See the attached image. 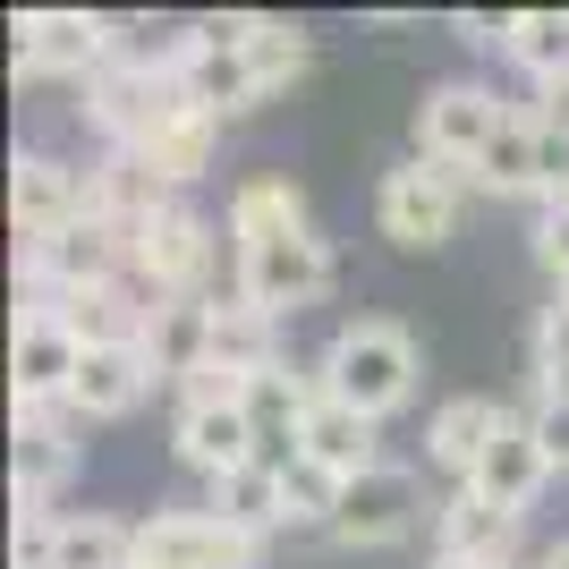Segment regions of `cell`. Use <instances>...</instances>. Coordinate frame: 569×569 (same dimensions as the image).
Segmentation results:
<instances>
[{"label": "cell", "instance_id": "obj_16", "mask_svg": "<svg viewBox=\"0 0 569 569\" xmlns=\"http://www.w3.org/2000/svg\"><path fill=\"white\" fill-rule=\"evenodd\" d=\"M170 204H179V196H170V179L144 162V153H111V162L94 170V213L111 221L128 247H137V230H153Z\"/></svg>", "mask_w": 569, "mask_h": 569}, {"label": "cell", "instance_id": "obj_31", "mask_svg": "<svg viewBox=\"0 0 569 569\" xmlns=\"http://www.w3.org/2000/svg\"><path fill=\"white\" fill-rule=\"evenodd\" d=\"M536 382H545V400H569V298L536 323Z\"/></svg>", "mask_w": 569, "mask_h": 569}, {"label": "cell", "instance_id": "obj_38", "mask_svg": "<svg viewBox=\"0 0 569 569\" xmlns=\"http://www.w3.org/2000/svg\"><path fill=\"white\" fill-rule=\"evenodd\" d=\"M561 204H569V196H561Z\"/></svg>", "mask_w": 569, "mask_h": 569}, {"label": "cell", "instance_id": "obj_34", "mask_svg": "<svg viewBox=\"0 0 569 569\" xmlns=\"http://www.w3.org/2000/svg\"><path fill=\"white\" fill-rule=\"evenodd\" d=\"M459 34H468V43H510V18H485V9H459Z\"/></svg>", "mask_w": 569, "mask_h": 569}, {"label": "cell", "instance_id": "obj_11", "mask_svg": "<svg viewBox=\"0 0 569 569\" xmlns=\"http://www.w3.org/2000/svg\"><path fill=\"white\" fill-rule=\"evenodd\" d=\"M408 527H417V476L408 468H366V476H349V493H340V519H332V536L340 545H400Z\"/></svg>", "mask_w": 569, "mask_h": 569}, {"label": "cell", "instance_id": "obj_17", "mask_svg": "<svg viewBox=\"0 0 569 569\" xmlns=\"http://www.w3.org/2000/svg\"><path fill=\"white\" fill-rule=\"evenodd\" d=\"M213 137H221V119H213V111H196L188 94H170V102H162V119H153V128H144L128 153H144V162L162 170L170 188H188L196 170L213 162Z\"/></svg>", "mask_w": 569, "mask_h": 569}, {"label": "cell", "instance_id": "obj_6", "mask_svg": "<svg viewBox=\"0 0 569 569\" xmlns=\"http://www.w3.org/2000/svg\"><path fill=\"white\" fill-rule=\"evenodd\" d=\"M111 69V18L86 9H26L18 18V77H94Z\"/></svg>", "mask_w": 569, "mask_h": 569}, {"label": "cell", "instance_id": "obj_7", "mask_svg": "<svg viewBox=\"0 0 569 569\" xmlns=\"http://www.w3.org/2000/svg\"><path fill=\"white\" fill-rule=\"evenodd\" d=\"M9 213H18V238H60L69 221L94 213V170H69L60 153H18L9 162Z\"/></svg>", "mask_w": 569, "mask_h": 569}, {"label": "cell", "instance_id": "obj_14", "mask_svg": "<svg viewBox=\"0 0 569 569\" xmlns=\"http://www.w3.org/2000/svg\"><path fill=\"white\" fill-rule=\"evenodd\" d=\"M69 417L77 408H18V510H43L77 468V442H69Z\"/></svg>", "mask_w": 569, "mask_h": 569}, {"label": "cell", "instance_id": "obj_12", "mask_svg": "<svg viewBox=\"0 0 569 569\" xmlns=\"http://www.w3.org/2000/svg\"><path fill=\"white\" fill-rule=\"evenodd\" d=\"M545 476H552V459H545V442H536V426L501 408V433H493V451L476 459L468 493H485V501H493V510H510V519H527V510H536V493H545Z\"/></svg>", "mask_w": 569, "mask_h": 569}, {"label": "cell", "instance_id": "obj_37", "mask_svg": "<svg viewBox=\"0 0 569 569\" xmlns=\"http://www.w3.org/2000/svg\"><path fill=\"white\" fill-rule=\"evenodd\" d=\"M433 569H468V561H442V552H433Z\"/></svg>", "mask_w": 569, "mask_h": 569}, {"label": "cell", "instance_id": "obj_1", "mask_svg": "<svg viewBox=\"0 0 569 569\" xmlns=\"http://www.w3.org/2000/svg\"><path fill=\"white\" fill-rule=\"evenodd\" d=\"M323 391L332 400H349L357 417H391V408L417 391V340L400 332V323H382V315H366V323H349V332L323 349Z\"/></svg>", "mask_w": 569, "mask_h": 569}, {"label": "cell", "instance_id": "obj_28", "mask_svg": "<svg viewBox=\"0 0 569 569\" xmlns=\"http://www.w3.org/2000/svg\"><path fill=\"white\" fill-rule=\"evenodd\" d=\"M501 51H510V69H527L536 86L569 77V9H519Z\"/></svg>", "mask_w": 569, "mask_h": 569}, {"label": "cell", "instance_id": "obj_5", "mask_svg": "<svg viewBox=\"0 0 569 569\" xmlns=\"http://www.w3.org/2000/svg\"><path fill=\"white\" fill-rule=\"evenodd\" d=\"M128 272L144 281L153 307H162V298H204V272H213V221L196 213V204H170L153 230H137Z\"/></svg>", "mask_w": 569, "mask_h": 569}, {"label": "cell", "instance_id": "obj_3", "mask_svg": "<svg viewBox=\"0 0 569 569\" xmlns=\"http://www.w3.org/2000/svg\"><path fill=\"white\" fill-rule=\"evenodd\" d=\"M332 289V247L315 230H289V238H263V247H238V298L256 315H298V307H315Z\"/></svg>", "mask_w": 569, "mask_h": 569}, {"label": "cell", "instance_id": "obj_22", "mask_svg": "<svg viewBox=\"0 0 569 569\" xmlns=\"http://www.w3.org/2000/svg\"><path fill=\"white\" fill-rule=\"evenodd\" d=\"M536 144H545V119L510 111L493 128V144L476 153V188H485V196H545V179H536Z\"/></svg>", "mask_w": 569, "mask_h": 569}, {"label": "cell", "instance_id": "obj_26", "mask_svg": "<svg viewBox=\"0 0 569 569\" xmlns=\"http://www.w3.org/2000/svg\"><path fill=\"white\" fill-rule=\"evenodd\" d=\"M204 366H221V375H238V382H256L263 366H281L272 315H256L247 298H230V307L213 298V357H204Z\"/></svg>", "mask_w": 569, "mask_h": 569}, {"label": "cell", "instance_id": "obj_2", "mask_svg": "<svg viewBox=\"0 0 569 569\" xmlns=\"http://www.w3.org/2000/svg\"><path fill=\"white\" fill-rule=\"evenodd\" d=\"M119 272H128V238H119L102 213H86L60 238H34V247H26V289H34V307H60V298H86V289H119Z\"/></svg>", "mask_w": 569, "mask_h": 569}, {"label": "cell", "instance_id": "obj_30", "mask_svg": "<svg viewBox=\"0 0 569 569\" xmlns=\"http://www.w3.org/2000/svg\"><path fill=\"white\" fill-rule=\"evenodd\" d=\"M247 69H256V94H281L289 77L307 69V34L272 18V26H263V34H256V43H247Z\"/></svg>", "mask_w": 569, "mask_h": 569}, {"label": "cell", "instance_id": "obj_33", "mask_svg": "<svg viewBox=\"0 0 569 569\" xmlns=\"http://www.w3.org/2000/svg\"><path fill=\"white\" fill-rule=\"evenodd\" d=\"M536 256H545V272L569 289V204H552V213L536 221Z\"/></svg>", "mask_w": 569, "mask_h": 569}, {"label": "cell", "instance_id": "obj_21", "mask_svg": "<svg viewBox=\"0 0 569 569\" xmlns=\"http://www.w3.org/2000/svg\"><path fill=\"white\" fill-rule=\"evenodd\" d=\"M144 357H153V375L188 382L196 366L213 357V298H162L153 323H144Z\"/></svg>", "mask_w": 569, "mask_h": 569}, {"label": "cell", "instance_id": "obj_4", "mask_svg": "<svg viewBox=\"0 0 569 569\" xmlns=\"http://www.w3.org/2000/svg\"><path fill=\"white\" fill-rule=\"evenodd\" d=\"M476 179L451 162H400V170H382V196H375V213H382V238H400V247H442V238L459 230V196H468Z\"/></svg>", "mask_w": 569, "mask_h": 569}, {"label": "cell", "instance_id": "obj_8", "mask_svg": "<svg viewBox=\"0 0 569 569\" xmlns=\"http://www.w3.org/2000/svg\"><path fill=\"white\" fill-rule=\"evenodd\" d=\"M137 569H256V545L213 510H153L137 527Z\"/></svg>", "mask_w": 569, "mask_h": 569}, {"label": "cell", "instance_id": "obj_23", "mask_svg": "<svg viewBox=\"0 0 569 569\" xmlns=\"http://www.w3.org/2000/svg\"><path fill=\"white\" fill-rule=\"evenodd\" d=\"M315 400H323V382H307V375H289V366H263L256 382H247V426H256V442H298L307 433V417H315Z\"/></svg>", "mask_w": 569, "mask_h": 569}, {"label": "cell", "instance_id": "obj_29", "mask_svg": "<svg viewBox=\"0 0 569 569\" xmlns=\"http://www.w3.org/2000/svg\"><path fill=\"white\" fill-rule=\"evenodd\" d=\"M281 493H289V519H323V527H332V519H340V493H349V476H332L323 459L298 451V459L281 468Z\"/></svg>", "mask_w": 569, "mask_h": 569}, {"label": "cell", "instance_id": "obj_35", "mask_svg": "<svg viewBox=\"0 0 569 569\" xmlns=\"http://www.w3.org/2000/svg\"><path fill=\"white\" fill-rule=\"evenodd\" d=\"M536 119H545V128H561V137H569V77H552V86H545V102H536Z\"/></svg>", "mask_w": 569, "mask_h": 569}, {"label": "cell", "instance_id": "obj_18", "mask_svg": "<svg viewBox=\"0 0 569 569\" xmlns=\"http://www.w3.org/2000/svg\"><path fill=\"white\" fill-rule=\"evenodd\" d=\"M179 459H188L204 485L230 468H256V426H247V408H179V426H170Z\"/></svg>", "mask_w": 569, "mask_h": 569}, {"label": "cell", "instance_id": "obj_19", "mask_svg": "<svg viewBox=\"0 0 569 569\" xmlns=\"http://www.w3.org/2000/svg\"><path fill=\"white\" fill-rule=\"evenodd\" d=\"M153 382L162 375H153L144 349H86V366H77V382H69V408L77 417H128Z\"/></svg>", "mask_w": 569, "mask_h": 569}, {"label": "cell", "instance_id": "obj_36", "mask_svg": "<svg viewBox=\"0 0 569 569\" xmlns=\"http://www.w3.org/2000/svg\"><path fill=\"white\" fill-rule=\"evenodd\" d=\"M536 569H569V536H561V545H552V552H545Z\"/></svg>", "mask_w": 569, "mask_h": 569}, {"label": "cell", "instance_id": "obj_13", "mask_svg": "<svg viewBox=\"0 0 569 569\" xmlns=\"http://www.w3.org/2000/svg\"><path fill=\"white\" fill-rule=\"evenodd\" d=\"M433 545H442V561H468V569H519V519L459 485L433 510Z\"/></svg>", "mask_w": 569, "mask_h": 569}, {"label": "cell", "instance_id": "obj_15", "mask_svg": "<svg viewBox=\"0 0 569 569\" xmlns=\"http://www.w3.org/2000/svg\"><path fill=\"white\" fill-rule=\"evenodd\" d=\"M179 94L196 102V111H213V119H230V111H256V69H247V51H221V43H204V34H179Z\"/></svg>", "mask_w": 569, "mask_h": 569}, {"label": "cell", "instance_id": "obj_10", "mask_svg": "<svg viewBox=\"0 0 569 569\" xmlns=\"http://www.w3.org/2000/svg\"><path fill=\"white\" fill-rule=\"evenodd\" d=\"M77 366H86L77 332H69L51 307H26V315H18V349H9L18 408H60V400H69V382H77Z\"/></svg>", "mask_w": 569, "mask_h": 569}, {"label": "cell", "instance_id": "obj_32", "mask_svg": "<svg viewBox=\"0 0 569 569\" xmlns=\"http://www.w3.org/2000/svg\"><path fill=\"white\" fill-rule=\"evenodd\" d=\"M527 426H536V442H545L552 468H569V400H536V408H527Z\"/></svg>", "mask_w": 569, "mask_h": 569}, {"label": "cell", "instance_id": "obj_25", "mask_svg": "<svg viewBox=\"0 0 569 569\" xmlns=\"http://www.w3.org/2000/svg\"><path fill=\"white\" fill-rule=\"evenodd\" d=\"M493 433H501L493 400H442V408H433V426H426V459H433V468H451V476H476V459L493 451Z\"/></svg>", "mask_w": 569, "mask_h": 569}, {"label": "cell", "instance_id": "obj_20", "mask_svg": "<svg viewBox=\"0 0 569 569\" xmlns=\"http://www.w3.org/2000/svg\"><path fill=\"white\" fill-rule=\"evenodd\" d=\"M204 510H213L221 527H230V536H247V545H256V536H272V527L289 519V493H281V468H230V476H213V485H204Z\"/></svg>", "mask_w": 569, "mask_h": 569}, {"label": "cell", "instance_id": "obj_9", "mask_svg": "<svg viewBox=\"0 0 569 569\" xmlns=\"http://www.w3.org/2000/svg\"><path fill=\"white\" fill-rule=\"evenodd\" d=\"M501 119L510 111H501L485 86H433V94L417 102V144H426V162H451V170L476 179V153L493 144Z\"/></svg>", "mask_w": 569, "mask_h": 569}, {"label": "cell", "instance_id": "obj_27", "mask_svg": "<svg viewBox=\"0 0 569 569\" xmlns=\"http://www.w3.org/2000/svg\"><path fill=\"white\" fill-rule=\"evenodd\" d=\"M289 230H315L298 179H247V188L230 196V238L238 247H263V238H289Z\"/></svg>", "mask_w": 569, "mask_h": 569}, {"label": "cell", "instance_id": "obj_24", "mask_svg": "<svg viewBox=\"0 0 569 569\" xmlns=\"http://www.w3.org/2000/svg\"><path fill=\"white\" fill-rule=\"evenodd\" d=\"M298 442H307V459H323L332 476H366V468H382V459H375V417H357V408H349V400H332V391L315 400V417H307V433H298Z\"/></svg>", "mask_w": 569, "mask_h": 569}]
</instances>
